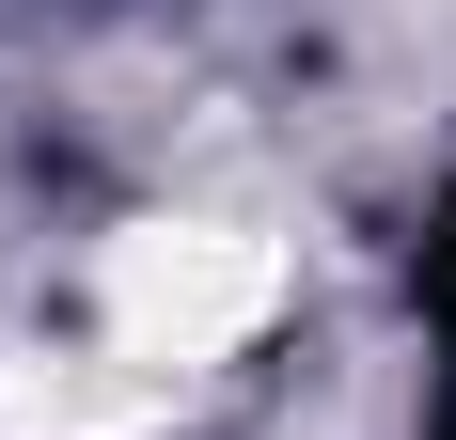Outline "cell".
Masks as SVG:
<instances>
[{
  "instance_id": "cell-1",
  "label": "cell",
  "mask_w": 456,
  "mask_h": 440,
  "mask_svg": "<svg viewBox=\"0 0 456 440\" xmlns=\"http://www.w3.org/2000/svg\"><path fill=\"white\" fill-rule=\"evenodd\" d=\"M425 299L456 314V205H441V236H425Z\"/></svg>"
}]
</instances>
